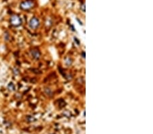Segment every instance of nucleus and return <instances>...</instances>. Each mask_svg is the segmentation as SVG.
Returning <instances> with one entry per match:
<instances>
[{
	"label": "nucleus",
	"instance_id": "obj_1",
	"mask_svg": "<svg viewBox=\"0 0 153 134\" xmlns=\"http://www.w3.org/2000/svg\"><path fill=\"white\" fill-rule=\"evenodd\" d=\"M10 22L12 24V25H13L14 27H18L22 23V20L21 18L18 16V15H12L10 18Z\"/></svg>",
	"mask_w": 153,
	"mask_h": 134
},
{
	"label": "nucleus",
	"instance_id": "obj_2",
	"mask_svg": "<svg viewBox=\"0 0 153 134\" xmlns=\"http://www.w3.org/2000/svg\"><path fill=\"white\" fill-rule=\"evenodd\" d=\"M34 6V2L31 0H27L21 4V8L24 10H28Z\"/></svg>",
	"mask_w": 153,
	"mask_h": 134
},
{
	"label": "nucleus",
	"instance_id": "obj_3",
	"mask_svg": "<svg viewBox=\"0 0 153 134\" xmlns=\"http://www.w3.org/2000/svg\"><path fill=\"white\" fill-rule=\"evenodd\" d=\"M40 25V22L39 20L36 18H33L30 20L29 21V27L31 29H36Z\"/></svg>",
	"mask_w": 153,
	"mask_h": 134
},
{
	"label": "nucleus",
	"instance_id": "obj_4",
	"mask_svg": "<svg viewBox=\"0 0 153 134\" xmlns=\"http://www.w3.org/2000/svg\"><path fill=\"white\" fill-rule=\"evenodd\" d=\"M32 56L34 57V58H39V56H40V53L37 51V50H33L32 52Z\"/></svg>",
	"mask_w": 153,
	"mask_h": 134
}]
</instances>
